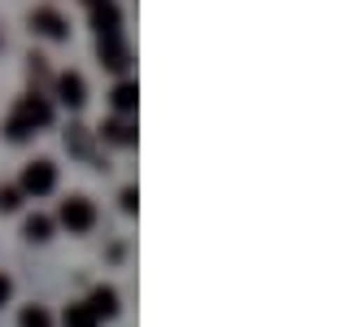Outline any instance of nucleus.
Wrapping results in <instances>:
<instances>
[{"mask_svg": "<svg viewBox=\"0 0 358 327\" xmlns=\"http://www.w3.org/2000/svg\"><path fill=\"white\" fill-rule=\"evenodd\" d=\"M48 122H52V105H48V96L31 92V96H22V101L13 105V114L5 118V136H9L13 144H22V140H31V136H40Z\"/></svg>", "mask_w": 358, "mask_h": 327, "instance_id": "f257e3e1", "label": "nucleus"}, {"mask_svg": "<svg viewBox=\"0 0 358 327\" xmlns=\"http://www.w3.org/2000/svg\"><path fill=\"white\" fill-rule=\"evenodd\" d=\"M57 223H62L70 235H87V231L96 227V205L87 201V196H79V192H75V196H66V201H62Z\"/></svg>", "mask_w": 358, "mask_h": 327, "instance_id": "f03ea898", "label": "nucleus"}, {"mask_svg": "<svg viewBox=\"0 0 358 327\" xmlns=\"http://www.w3.org/2000/svg\"><path fill=\"white\" fill-rule=\"evenodd\" d=\"M17 188H22V196H48L52 188H57V166H52L48 157H35L22 166V179H17Z\"/></svg>", "mask_w": 358, "mask_h": 327, "instance_id": "7ed1b4c3", "label": "nucleus"}, {"mask_svg": "<svg viewBox=\"0 0 358 327\" xmlns=\"http://www.w3.org/2000/svg\"><path fill=\"white\" fill-rule=\"evenodd\" d=\"M101 140L105 144H118V149H136L140 144V131H136V122L127 114H118V118H105L101 122Z\"/></svg>", "mask_w": 358, "mask_h": 327, "instance_id": "20e7f679", "label": "nucleus"}, {"mask_svg": "<svg viewBox=\"0 0 358 327\" xmlns=\"http://www.w3.org/2000/svg\"><path fill=\"white\" fill-rule=\"evenodd\" d=\"M57 101H62L66 109H83V105H87V83H83V75H75V70H62V75H57Z\"/></svg>", "mask_w": 358, "mask_h": 327, "instance_id": "39448f33", "label": "nucleus"}, {"mask_svg": "<svg viewBox=\"0 0 358 327\" xmlns=\"http://www.w3.org/2000/svg\"><path fill=\"white\" fill-rule=\"evenodd\" d=\"M92 9V27H96V40H105V35H122V13L114 0H96V5H87Z\"/></svg>", "mask_w": 358, "mask_h": 327, "instance_id": "423d86ee", "label": "nucleus"}, {"mask_svg": "<svg viewBox=\"0 0 358 327\" xmlns=\"http://www.w3.org/2000/svg\"><path fill=\"white\" fill-rule=\"evenodd\" d=\"M96 52H101V66L118 70V75L131 66V52H127V44H122V35H105V40L96 44Z\"/></svg>", "mask_w": 358, "mask_h": 327, "instance_id": "0eeeda50", "label": "nucleus"}, {"mask_svg": "<svg viewBox=\"0 0 358 327\" xmlns=\"http://www.w3.org/2000/svg\"><path fill=\"white\" fill-rule=\"evenodd\" d=\"M31 31L44 35V40H66V17L57 9H35L31 13Z\"/></svg>", "mask_w": 358, "mask_h": 327, "instance_id": "6e6552de", "label": "nucleus"}, {"mask_svg": "<svg viewBox=\"0 0 358 327\" xmlns=\"http://www.w3.org/2000/svg\"><path fill=\"white\" fill-rule=\"evenodd\" d=\"M87 305H92V314H96V319H118V293H114L110 284L92 288V297H87Z\"/></svg>", "mask_w": 358, "mask_h": 327, "instance_id": "1a4fd4ad", "label": "nucleus"}, {"mask_svg": "<svg viewBox=\"0 0 358 327\" xmlns=\"http://www.w3.org/2000/svg\"><path fill=\"white\" fill-rule=\"evenodd\" d=\"M110 105L118 109V114H127V118H131L136 109H140V87H136V83H127V79H122V83L114 87V92H110Z\"/></svg>", "mask_w": 358, "mask_h": 327, "instance_id": "9d476101", "label": "nucleus"}, {"mask_svg": "<svg viewBox=\"0 0 358 327\" xmlns=\"http://www.w3.org/2000/svg\"><path fill=\"white\" fill-rule=\"evenodd\" d=\"M62 327H101V319L92 314V305L87 301H70L62 310Z\"/></svg>", "mask_w": 358, "mask_h": 327, "instance_id": "9b49d317", "label": "nucleus"}, {"mask_svg": "<svg viewBox=\"0 0 358 327\" xmlns=\"http://www.w3.org/2000/svg\"><path fill=\"white\" fill-rule=\"evenodd\" d=\"M52 227H57V223H52L48 214H27V223H22V235H27L31 245H44V240H52Z\"/></svg>", "mask_w": 358, "mask_h": 327, "instance_id": "f8f14e48", "label": "nucleus"}, {"mask_svg": "<svg viewBox=\"0 0 358 327\" xmlns=\"http://www.w3.org/2000/svg\"><path fill=\"white\" fill-rule=\"evenodd\" d=\"M17 327H52V314L44 305H22V314H17Z\"/></svg>", "mask_w": 358, "mask_h": 327, "instance_id": "ddd939ff", "label": "nucleus"}, {"mask_svg": "<svg viewBox=\"0 0 358 327\" xmlns=\"http://www.w3.org/2000/svg\"><path fill=\"white\" fill-rule=\"evenodd\" d=\"M66 149L87 157V131H83V126H70V131H66Z\"/></svg>", "mask_w": 358, "mask_h": 327, "instance_id": "4468645a", "label": "nucleus"}, {"mask_svg": "<svg viewBox=\"0 0 358 327\" xmlns=\"http://www.w3.org/2000/svg\"><path fill=\"white\" fill-rule=\"evenodd\" d=\"M22 210V188H0V214Z\"/></svg>", "mask_w": 358, "mask_h": 327, "instance_id": "2eb2a0df", "label": "nucleus"}, {"mask_svg": "<svg viewBox=\"0 0 358 327\" xmlns=\"http://www.w3.org/2000/svg\"><path fill=\"white\" fill-rule=\"evenodd\" d=\"M118 201H122V214H136V210H140V192H136V188H122Z\"/></svg>", "mask_w": 358, "mask_h": 327, "instance_id": "dca6fc26", "label": "nucleus"}, {"mask_svg": "<svg viewBox=\"0 0 358 327\" xmlns=\"http://www.w3.org/2000/svg\"><path fill=\"white\" fill-rule=\"evenodd\" d=\"M9 297H13V279L0 270V305H9Z\"/></svg>", "mask_w": 358, "mask_h": 327, "instance_id": "f3484780", "label": "nucleus"}, {"mask_svg": "<svg viewBox=\"0 0 358 327\" xmlns=\"http://www.w3.org/2000/svg\"><path fill=\"white\" fill-rule=\"evenodd\" d=\"M83 5H96V0H83Z\"/></svg>", "mask_w": 358, "mask_h": 327, "instance_id": "a211bd4d", "label": "nucleus"}]
</instances>
